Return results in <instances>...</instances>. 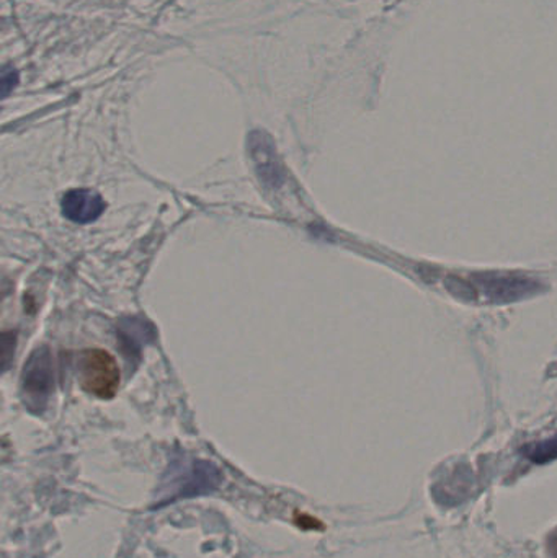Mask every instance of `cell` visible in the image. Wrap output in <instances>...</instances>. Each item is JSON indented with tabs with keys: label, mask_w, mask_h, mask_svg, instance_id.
<instances>
[{
	"label": "cell",
	"mask_w": 557,
	"mask_h": 558,
	"mask_svg": "<svg viewBox=\"0 0 557 558\" xmlns=\"http://www.w3.org/2000/svg\"><path fill=\"white\" fill-rule=\"evenodd\" d=\"M548 550L553 558H557V530L549 536Z\"/></svg>",
	"instance_id": "6"
},
{
	"label": "cell",
	"mask_w": 557,
	"mask_h": 558,
	"mask_svg": "<svg viewBox=\"0 0 557 558\" xmlns=\"http://www.w3.org/2000/svg\"><path fill=\"white\" fill-rule=\"evenodd\" d=\"M55 384V369H52V356L48 348H38L29 356L28 363L23 367L22 392L28 400V405L41 409Z\"/></svg>",
	"instance_id": "2"
},
{
	"label": "cell",
	"mask_w": 557,
	"mask_h": 558,
	"mask_svg": "<svg viewBox=\"0 0 557 558\" xmlns=\"http://www.w3.org/2000/svg\"><path fill=\"white\" fill-rule=\"evenodd\" d=\"M78 383L82 389L97 399H113L120 386L117 361L104 350H87L78 360Z\"/></svg>",
	"instance_id": "1"
},
{
	"label": "cell",
	"mask_w": 557,
	"mask_h": 558,
	"mask_svg": "<svg viewBox=\"0 0 557 558\" xmlns=\"http://www.w3.org/2000/svg\"><path fill=\"white\" fill-rule=\"evenodd\" d=\"M61 209L69 221L88 225L104 215L107 205L104 198L92 190H71L62 198Z\"/></svg>",
	"instance_id": "3"
},
{
	"label": "cell",
	"mask_w": 557,
	"mask_h": 558,
	"mask_svg": "<svg viewBox=\"0 0 557 558\" xmlns=\"http://www.w3.org/2000/svg\"><path fill=\"white\" fill-rule=\"evenodd\" d=\"M523 456L535 464H549L557 459V435L545 441L533 442L522 449Z\"/></svg>",
	"instance_id": "4"
},
{
	"label": "cell",
	"mask_w": 557,
	"mask_h": 558,
	"mask_svg": "<svg viewBox=\"0 0 557 558\" xmlns=\"http://www.w3.org/2000/svg\"><path fill=\"white\" fill-rule=\"evenodd\" d=\"M19 82V72L13 68H3L2 71V97L5 98Z\"/></svg>",
	"instance_id": "5"
}]
</instances>
